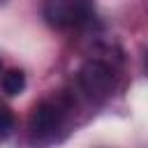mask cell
<instances>
[{"mask_svg":"<svg viewBox=\"0 0 148 148\" xmlns=\"http://www.w3.org/2000/svg\"><path fill=\"white\" fill-rule=\"evenodd\" d=\"M65 104L60 99H44L39 102L28 120L30 127V141L35 146H49L58 139V132L65 127Z\"/></svg>","mask_w":148,"mask_h":148,"instance_id":"1","label":"cell"},{"mask_svg":"<svg viewBox=\"0 0 148 148\" xmlns=\"http://www.w3.org/2000/svg\"><path fill=\"white\" fill-rule=\"evenodd\" d=\"M92 2L90 0H46L44 2V18L49 25L58 30L81 28L92 18Z\"/></svg>","mask_w":148,"mask_h":148,"instance_id":"2","label":"cell"},{"mask_svg":"<svg viewBox=\"0 0 148 148\" xmlns=\"http://www.w3.org/2000/svg\"><path fill=\"white\" fill-rule=\"evenodd\" d=\"M79 83L88 97L102 99L113 90V72L102 60H88L79 72Z\"/></svg>","mask_w":148,"mask_h":148,"instance_id":"3","label":"cell"},{"mask_svg":"<svg viewBox=\"0 0 148 148\" xmlns=\"http://www.w3.org/2000/svg\"><path fill=\"white\" fill-rule=\"evenodd\" d=\"M0 86L7 95H21L25 88V74L21 69H7L0 79Z\"/></svg>","mask_w":148,"mask_h":148,"instance_id":"4","label":"cell"},{"mask_svg":"<svg viewBox=\"0 0 148 148\" xmlns=\"http://www.w3.org/2000/svg\"><path fill=\"white\" fill-rule=\"evenodd\" d=\"M16 127V118H14V111L5 104H0V141H5Z\"/></svg>","mask_w":148,"mask_h":148,"instance_id":"5","label":"cell"}]
</instances>
